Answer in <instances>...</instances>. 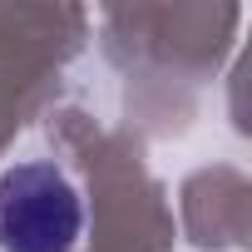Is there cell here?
<instances>
[{
    "instance_id": "obj_1",
    "label": "cell",
    "mask_w": 252,
    "mask_h": 252,
    "mask_svg": "<svg viewBox=\"0 0 252 252\" xmlns=\"http://www.w3.org/2000/svg\"><path fill=\"white\" fill-rule=\"evenodd\" d=\"M84 232V203L55 163H15L0 178V247L69 252Z\"/></svg>"
}]
</instances>
